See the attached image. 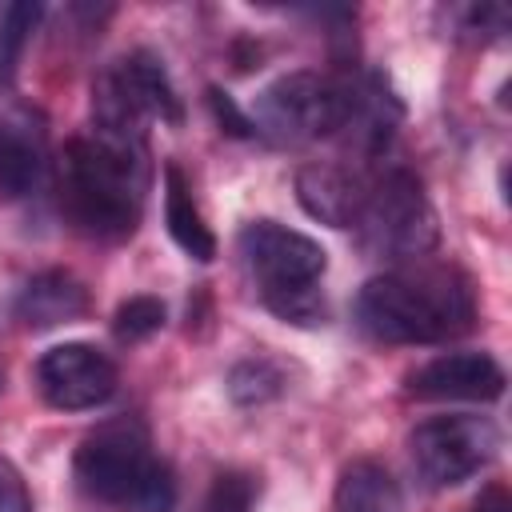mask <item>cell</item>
<instances>
[{"mask_svg": "<svg viewBox=\"0 0 512 512\" xmlns=\"http://www.w3.org/2000/svg\"><path fill=\"white\" fill-rule=\"evenodd\" d=\"M356 324L380 344H444L476 324V288L456 264H396L360 288Z\"/></svg>", "mask_w": 512, "mask_h": 512, "instance_id": "cell-1", "label": "cell"}, {"mask_svg": "<svg viewBox=\"0 0 512 512\" xmlns=\"http://www.w3.org/2000/svg\"><path fill=\"white\" fill-rule=\"evenodd\" d=\"M60 212L92 240H128L144 212L148 160L144 144H124L100 132L72 136L60 152Z\"/></svg>", "mask_w": 512, "mask_h": 512, "instance_id": "cell-2", "label": "cell"}, {"mask_svg": "<svg viewBox=\"0 0 512 512\" xmlns=\"http://www.w3.org/2000/svg\"><path fill=\"white\" fill-rule=\"evenodd\" d=\"M76 484L88 500L120 512H172L176 476L152 452L148 428L136 416H116L92 428L72 460Z\"/></svg>", "mask_w": 512, "mask_h": 512, "instance_id": "cell-3", "label": "cell"}, {"mask_svg": "<svg viewBox=\"0 0 512 512\" xmlns=\"http://www.w3.org/2000/svg\"><path fill=\"white\" fill-rule=\"evenodd\" d=\"M240 252L268 312L300 328L324 320L320 276L328 268V252L312 236L276 220H252L240 232Z\"/></svg>", "mask_w": 512, "mask_h": 512, "instance_id": "cell-4", "label": "cell"}, {"mask_svg": "<svg viewBox=\"0 0 512 512\" xmlns=\"http://www.w3.org/2000/svg\"><path fill=\"white\" fill-rule=\"evenodd\" d=\"M152 120L180 124L184 108L168 80L164 60L148 48H136L112 60L92 80V132L124 144H144Z\"/></svg>", "mask_w": 512, "mask_h": 512, "instance_id": "cell-5", "label": "cell"}, {"mask_svg": "<svg viewBox=\"0 0 512 512\" xmlns=\"http://www.w3.org/2000/svg\"><path fill=\"white\" fill-rule=\"evenodd\" d=\"M352 228L360 232V244L368 256H380L392 264L424 260L440 240L436 212L428 204L420 176L400 164L368 176L364 204Z\"/></svg>", "mask_w": 512, "mask_h": 512, "instance_id": "cell-6", "label": "cell"}, {"mask_svg": "<svg viewBox=\"0 0 512 512\" xmlns=\"http://www.w3.org/2000/svg\"><path fill=\"white\" fill-rule=\"evenodd\" d=\"M352 88L356 80L348 76L300 68V72L272 80L256 96V112L248 120L256 132L280 144H308V140L340 136L352 112Z\"/></svg>", "mask_w": 512, "mask_h": 512, "instance_id": "cell-7", "label": "cell"}, {"mask_svg": "<svg viewBox=\"0 0 512 512\" xmlns=\"http://www.w3.org/2000/svg\"><path fill=\"white\" fill-rule=\"evenodd\" d=\"M500 448V428L488 416H432L420 420L408 432V456L412 468L420 472V480L428 488H456L468 476H476L480 468H488V460Z\"/></svg>", "mask_w": 512, "mask_h": 512, "instance_id": "cell-8", "label": "cell"}, {"mask_svg": "<svg viewBox=\"0 0 512 512\" xmlns=\"http://www.w3.org/2000/svg\"><path fill=\"white\" fill-rule=\"evenodd\" d=\"M120 372L108 352L84 340H68L48 348L36 360V388L60 412H88L116 396Z\"/></svg>", "mask_w": 512, "mask_h": 512, "instance_id": "cell-9", "label": "cell"}, {"mask_svg": "<svg viewBox=\"0 0 512 512\" xmlns=\"http://www.w3.org/2000/svg\"><path fill=\"white\" fill-rule=\"evenodd\" d=\"M504 368L488 352H444L420 364L408 376V396L416 400H500L504 396Z\"/></svg>", "mask_w": 512, "mask_h": 512, "instance_id": "cell-10", "label": "cell"}, {"mask_svg": "<svg viewBox=\"0 0 512 512\" xmlns=\"http://www.w3.org/2000/svg\"><path fill=\"white\" fill-rule=\"evenodd\" d=\"M48 168V128L44 116L28 104L0 112V196L24 200L40 188Z\"/></svg>", "mask_w": 512, "mask_h": 512, "instance_id": "cell-11", "label": "cell"}, {"mask_svg": "<svg viewBox=\"0 0 512 512\" xmlns=\"http://www.w3.org/2000/svg\"><path fill=\"white\" fill-rule=\"evenodd\" d=\"M364 188H368V172L352 168V164H332V160H316L304 164L296 172V200L300 208L332 228H352L364 204Z\"/></svg>", "mask_w": 512, "mask_h": 512, "instance_id": "cell-12", "label": "cell"}, {"mask_svg": "<svg viewBox=\"0 0 512 512\" xmlns=\"http://www.w3.org/2000/svg\"><path fill=\"white\" fill-rule=\"evenodd\" d=\"M12 312L32 332H44V328H56V324H72V320H80L88 312V288L68 268H48V272H36L20 288Z\"/></svg>", "mask_w": 512, "mask_h": 512, "instance_id": "cell-13", "label": "cell"}, {"mask_svg": "<svg viewBox=\"0 0 512 512\" xmlns=\"http://www.w3.org/2000/svg\"><path fill=\"white\" fill-rule=\"evenodd\" d=\"M164 224H168V236L180 244V252H188L192 260L208 264L216 256V236L204 224V216L192 200V184L180 164L164 168Z\"/></svg>", "mask_w": 512, "mask_h": 512, "instance_id": "cell-14", "label": "cell"}, {"mask_svg": "<svg viewBox=\"0 0 512 512\" xmlns=\"http://www.w3.org/2000/svg\"><path fill=\"white\" fill-rule=\"evenodd\" d=\"M336 512H404L396 476L376 460H352L336 480Z\"/></svg>", "mask_w": 512, "mask_h": 512, "instance_id": "cell-15", "label": "cell"}, {"mask_svg": "<svg viewBox=\"0 0 512 512\" xmlns=\"http://www.w3.org/2000/svg\"><path fill=\"white\" fill-rule=\"evenodd\" d=\"M44 8L40 4H28V0H16V4H4L0 8V88L12 84L16 76V64H20V52L28 44V36L36 32Z\"/></svg>", "mask_w": 512, "mask_h": 512, "instance_id": "cell-16", "label": "cell"}, {"mask_svg": "<svg viewBox=\"0 0 512 512\" xmlns=\"http://www.w3.org/2000/svg\"><path fill=\"white\" fill-rule=\"evenodd\" d=\"M284 388V376L280 368L268 360V356H252V360H240L228 376V392L236 404H264L272 400L276 392Z\"/></svg>", "mask_w": 512, "mask_h": 512, "instance_id": "cell-17", "label": "cell"}, {"mask_svg": "<svg viewBox=\"0 0 512 512\" xmlns=\"http://www.w3.org/2000/svg\"><path fill=\"white\" fill-rule=\"evenodd\" d=\"M164 316L168 312H164V304L156 296H128L112 316V332L120 340H148L152 332L164 328Z\"/></svg>", "mask_w": 512, "mask_h": 512, "instance_id": "cell-18", "label": "cell"}, {"mask_svg": "<svg viewBox=\"0 0 512 512\" xmlns=\"http://www.w3.org/2000/svg\"><path fill=\"white\" fill-rule=\"evenodd\" d=\"M252 504H256V476L240 468L220 472L204 496V512H252Z\"/></svg>", "mask_w": 512, "mask_h": 512, "instance_id": "cell-19", "label": "cell"}, {"mask_svg": "<svg viewBox=\"0 0 512 512\" xmlns=\"http://www.w3.org/2000/svg\"><path fill=\"white\" fill-rule=\"evenodd\" d=\"M0 512H32V492L12 460L0 456Z\"/></svg>", "mask_w": 512, "mask_h": 512, "instance_id": "cell-20", "label": "cell"}, {"mask_svg": "<svg viewBox=\"0 0 512 512\" xmlns=\"http://www.w3.org/2000/svg\"><path fill=\"white\" fill-rule=\"evenodd\" d=\"M208 104H212V112H216V120L224 124V132H232V136H252L256 128H252V120L236 108V100L228 96V92H220V88H208Z\"/></svg>", "mask_w": 512, "mask_h": 512, "instance_id": "cell-21", "label": "cell"}, {"mask_svg": "<svg viewBox=\"0 0 512 512\" xmlns=\"http://www.w3.org/2000/svg\"><path fill=\"white\" fill-rule=\"evenodd\" d=\"M472 512H512V500H508L504 488H488V492L472 504Z\"/></svg>", "mask_w": 512, "mask_h": 512, "instance_id": "cell-22", "label": "cell"}, {"mask_svg": "<svg viewBox=\"0 0 512 512\" xmlns=\"http://www.w3.org/2000/svg\"><path fill=\"white\" fill-rule=\"evenodd\" d=\"M4 376H8V368H4V356H0V392H4Z\"/></svg>", "mask_w": 512, "mask_h": 512, "instance_id": "cell-23", "label": "cell"}]
</instances>
